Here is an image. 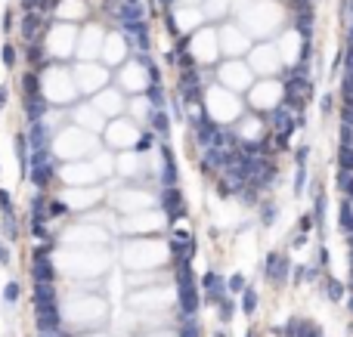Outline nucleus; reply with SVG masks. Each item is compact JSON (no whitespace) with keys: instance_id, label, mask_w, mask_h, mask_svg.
Segmentation results:
<instances>
[{"instance_id":"1","label":"nucleus","mask_w":353,"mask_h":337,"mask_svg":"<svg viewBox=\"0 0 353 337\" xmlns=\"http://www.w3.org/2000/svg\"><path fill=\"white\" fill-rule=\"evenodd\" d=\"M31 183H35L37 189H47L50 183H53V176H56V161H53V155H50V149H40L35 152V158H31Z\"/></svg>"},{"instance_id":"2","label":"nucleus","mask_w":353,"mask_h":337,"mask_svg":"<svg viewBox=\"0 0 353 337\" xmlns=\"http://www.w3.org/2000/svg\"><path fill=\"white\" fill-rule=\"evenodd\" d=\"M176 282H180V309L186 316H192L198 309L201 297H198V288H195V282H192V275L186 272V260H183L180 269H176Z\"/></svg>"},{"instance_id":"3","label":"nucleus","mask_w":353,"mask_h":337,"mask_svg":"<svg viewBox=\"0 0 353 337\" xmlns=\"http://www.w3.org/2000/svg\"><path fill=\"white\" fill-rule=\"evenodd\" d=\"M291 263H288V257L285 254H279V251H270V254H266V260H264V269H260V272H264V279H270L273 285H285L288 282V275H291Z\"/></svg>"},{"instance_id":"4","label":"nucleus","mask_w":353,"mask_h":337,"mask_svg":"<svg viewBox=\"0 0 353 337\" xmlns=\"http://www.w3.org/2000/svg\"><path fill=\"white\" fill-rule=\"evenodd\" d=\"M28 133H16L13 139V149H16V158H19V176H28L31 173V158H28Z\"/></svg>"},{"instance_id":"5","label":"nucleus","mask_w":353,"mask_h":337,"mask_svg":"<svg viewBox=\"0 0 353 337\" xmlns=\"http://www.w3.org/2000/svg\"><path fill=\"white\" fill-rule=\"evenodd\" d=\"M59 325H62V319H59V309L56 306L37 309V331L40 334H53V331H59Z\"/></svg>"},{"instance_id":"6","label":"nucleus","mask_w":353,"mask_h":337,"mask_svg":"<svg viewBox=\"0 0 353 337\" xmlns=\"http://www.w3.org/2000/svg\"><path fill=\"white\" fill-rule=\"evenodd\" d=\"M142 19H146L142 3H124V0H118V22L121 25H133V22H142Z\"/></svg>"},{"instance_id":"7","label":"nucleus","mask_w":353,"mask_h":337,"mask_svg":"<svg viewBox=\"0 0 353 337\" xmlns=\"http://www.w3.org/2000/svg\"><path fill=\"white\" fill-rule=\"evenodd\" d=\"M35 306L37 309L56 306V288H53V282H35Z\"/></svg>"},{"instance_id":"8","label":"nucleus","mask_w":353,"mask_h":337,"mask_svg":"<svg viewBox=\"0 0 353 337\" xmlns=\"http://www.w3.org/2000/svg\"><path fill=\"white\" fill-rule=\"evenodd\" d=\"M28 139L35 142V152H40V149H50V127H44V121H35L31 124V133H28Z\"/></svg>"},{"instance_id":"9","label":"nucleus","mask_w":353,"mask_h":337,"mask_svg":"<svg viewBox=\"0 0 353 337\" xmlns=\"http://www.w3.org/2000/svg\"><path fill=\"white\" fill-rule=\"evenodd\" d=\"M50 108V102L44 96H31V99H25V112H28V121L35 124V121H44V112Z\"/></svg>"},{"instance_id":"10","label":"nucleus","mask_w":353,"mask_h":337,"mask_svg":"<svg viewBox=\"0 0 353 337\" xmlns=\"http://www.w3.org/2000/svg\"><path fill=\"white\" fill-rule=\"evenodd\" d=\"M322 291H325V297H329L332 303H341L344 294H347V288H344L335 275H325V279H322Z\"/></svg>"},{"instance_id":"11","label":"nucleus","mask_w":353,"mask_h":337,"mask_svg":"<svg viewBox=\"0 0 353 337\" xmlns=\"http://www.w3.org/2000/svg\"><path fill=\"white\" fill-rule=\"evenodd\" d=\"M164 207H167V217H180V210H183V201H180V192H176V186L171 189H164Z\"/></svg>"},{"instance_id":"12","label":"nucleus","mask_w":353,"mask_h":337,"mask_svg":"<svg viewBox=\"0 0 353 337\" xmlns=\"http://www.w3.org/2000/svg\"><path fill=\"white\" fill-rule=\"evenodd\" d=\"M40 28H44L40 16H37V13H25V19H22V37H25V40H31Z\"/></svg>"},{"instance_id":"13","label":"nucleus","mask_w":353,"mask_h":337,"mask_svg":"<svg viewBox=\"0 0 353 337\" xmlns=\"http://www.w3.org/2000/svg\"><path fill=\"white\" fill-rule=\"evenodd\" d=\"M335 183H338V192H341V195L353 201V173H350V170H338Z\"/></svg>"},{"instance_id":"14","label":"nucleus","mask_w":353,"mask_h":337,"mask_svg":"<svg viewBox=\"0 0 353 337\" xmlns=\"http://www.w3.org/2000/svg\"><path fill=\"white\" fill-rule=\"evenodd\" d=\"M161 183L167 189L176 186V164H174V158H171V152L164 149V173H161Z\"/></svg>"},{"instance_id":"15","label":"nucleus","mask_w":353,"mask_h":337,"mask_svg":"<svg viewBox=\"0 0 353 337\" xmlns=\"http://www.w3.org/2000/svg\"><path fill=\"white\" fill-rule=\"evenodd\" d=\"M260 226H273L276 223V217H279V207L273 204V201H260Z\"/></svg>"},{"instance_id":"16","label":"nucleus","mask_w":353,"mask_h":337,"mask_svg":"<svg viewBox=\"0 0 353 337\" xmlns=\"http://www.w3.org/2000/svg\"><path fill=\"white\" fill-rule=\"evenodd\" d=\"M35 282H53V266H50V260H35Z\"/></svg>"},{"instance_id":"17","label":"nucleus","mask_w":353,"mask_h":337,"mask_svg":"<svg viewBox=\"0 0 353 337\" xmlns=\"http://www.w3.org/2000/svg\"><path fill=\"white\" fill-rule=\"evenodd\" d=\"M254 309H257V291L254 288H245V291H242V313L254 316Z\"/></svg>"},{"instance_id":"18","label":"nucleus","mask_w":353,"mask_h":337,"mask_svg":"<svg viewBox=\"0 0 353 337\" xmlns=\"http://www.w3.org/2000/svg\"><path fill=\"white\" fill-rule=\"evenodd\" d=\"M338 170L353 173V146H338Z\"/></svg>"},{"instance_id":"19","label":"nucleus","mask_w":353,"mask_h":337,"mask_svg":"<svg viewBox=\"0 0 353 337\" xmlns=\"http://www.w3.org/2000/svg\"><path fill=\"white\" fill-rule=\"evenodd\" d=\"M19 297H22V285H19V282H6V288H3V300L13 306V303H19Z\"/></svg>"},{"instance_id":"20","label":"nucleus","mask_w":353,"mask_h":337,"mask_svg":"<svg viewBox=\"0 0 353 337\" xmlns=\"http://www.w3.org/2000/svg\"><path fill=\"white\" fill-rule=\"evenodd\" d=\"M307 186V164H298V170H294V195H300Z\"/></svg>"},{"instance_id":"21","label":"nucleus","mask_w":353,"mask_h":337,"mask_svg":"<svg viewBox=\"0 0 353 337\" xmlns=\"http://www.w3.org/2000/svg\"><path fill=\"white\" fill-rule=\"evenodd\" d=\"M217 306H220V319H223V322H229V319H232V313H235V303H232V297L220 300Z\"/></svg>"},{"instance_id":"22","label":"nucleus","mask_w":353,"mask_h":337,"mask_svg":"<svg viewBox=\"0 0 353 337\" xmlns=\"http://www.w3.org/2000/svg\"><path fill=\"white\" fill-rule=\"evenodd\" d=\"M3 232H6V238H16V235H19V229H16V217H13V214H3Z\"/></svg>"},{"instance_id":"23","label":"nucleus","mask_w":353,"mask_h":337,"mask_svg":"<svg viewBox=\"0 0 353 337\" xmlns=\"http://www.w3.org/2000/svg\"><path fill=\"white\" fill-rule=\"evenodd\" d=\"M344 74H347V78H353V44L344 47Z\"/></svg>"},{"instance_id":"24","label":"nucleus","mask_w":353,"mask_h":337,"mask_svg":"<svg viewBox=\"0 0 353 337\" xmlns=\"http://www.w3.org/2000/svg\"><path fill=\"white\" fill-rule=\"evenodd\" d=\"M239 291H245V275L235 272V275H229V294H239Z\"/></svg>"},{"instance_id":"25","label":"nucleus","mask_w":353,"mask_h":337,"mask_svg":"<svg viewBox=\"0 0 353 337\" xmlns=\"http://www.w3.org/2000/svg\"><path fill=\"white\" fill-rule=\"evenodd\" d=\"M146 96L152 99V105H155V108H161V102H164V96H161V87H158V84H152V87L146 90Z\"/></svg>"},{"instance_id":"26","label":"nucleus","mask_w":353,"mask_h":337,"mask_svg":"<svg viewBox=\"0 0 353 337\" xmlns=\"http://www.w3.org/2000/svg\"><path fill=\"white\" fill-rule=\"evenodd\" d=\"M313 226H316V217L313 214H304V217H300V220H298V232H310V229H313Z\"/></svg>"},{"instance_id":"27","label":"nucleus","mask_w":353,"mask_h":337,"mask_svg":"<svg viewBox=\"0 0 353 337\" xmlns=\"http://www.w3.org/2000/svg\"><path fill=\"white\" fill-rule=\"evenodd\" d=\"M152 121H155V127L161 130V133H167V127H171V121H167V115L161 112V108H158V112L152 115Z\"/></svg>"},{"instance_id":"28","label":"nucleus","mask_w":353,"mask_h":337,"mask_svg":"<svg viewBox=\"0 0 353 337\" xmlns=\"http://www.w3.org/2000/svg\"><path fill=\"white\" fill-rule=\"evenodd\" d=\"M3 62H6V68L16 65V47L13 44H3Z\"/></svg>"},{"instance_id":"29","label":"nucleus","mask_w":353,"mask_h":337,"mask_svg":"<svg viewBox=\"0 0 353 337\" xmlns=\"http://www.w3.org/2000/svg\"><path fill=\"white\" fill-rule=\"evenodd\" d=\"M319 108H322V115H329L332 108H335V93H325L322 102H319Z\"/></svg>"},{"instance_id":"30","label":"nucleus","mask_w":353,"mask_h":337,"mask_svg":"<svg viewBox=\"0 0 353 337\" xmlns=\"http://www.w3.org/2000/svg\"><path fill=\"white\" fill-rule=\"evenodd\" d=\"M307 158H310V146L304 142V146H300L298 152H294V161H298V164H307Z\"/></svg>"},{"instance_id":"31","label":"nucleus","mask_w":353,"mask_h":337,"mask_svg":"<svg viewBox=\"0 0 353 337\" xmlns=\"http://www.w3.org/2000/svg\"><path fill=\"white\" fill-rule=\"evenodd\" d=\"M31 232H35V238H47V226L40 220H31Z\"/></svg>"},{"instance_id":"32","label":"nucleus","mask_w":353,"mask_h":337,"mask_svg":"<svg viewBox=\"0 0 353 337\" xmlns=\"http://www.w3.org/2000/svg\"><path fill=\"white\" fill-rule=\"evenodd\" d=\"M137 149L140 152H149V149H152V133H142L140 142H137Z\"/></svg>"},{"instance_id":"33","label":"nucleus","mask_w":353,"mask_h":337,"mask_svg":"<svg viewBox=\"0 0 353 337\" xmlns=\"http://www.w3.org/2000/svg\"><path fill=\"white\" fill-rule=\"evenodd\" d=\"M329 248H325V244H319V266H322V269H329Z\"/></svg>"},{"instance_id":"34","label":"nucleus","mask_w":353,"mask_h":337,"mask_svg":"<svg viewBox=\"0 0 353 337\" xmlns=\"http://www.w3.org/2000/svg\"><path fill=\"white\" fill-rule=\"evenodd\" d=\"M0 207H3V214H13V204H10V192L0 189Z\"/></svg>"},{"instance_id":"35","label":"nucleus","mask_w":353,"mask_h":337,"mask_svg":"<svg viewBox=\"0 0 353 337\" xmlns=\"http://www.w3.org/2000/svg\"><path fill=\"white\" fill-rule=\"evenodd\" d=\"M0 263H3V266L10 263V251H6V244H3V241H0Z\"/></svg>"},{"instance_id":"36","label":"nucleus","mask_w":353,"mask_h":337,"mask_svg":"<svg viewBox=\"0 0 353 337\" xmlns=\"http://www.w3.org/2000/svg\"><path fill=\"white\" fill-rule=\"evenodd\" d=\"M3 28H6V31L13 28V13H6V16H3Z\"/></svg>"},{"instance_id":"37","label":"nucleus","mask_w":353,"mask_h":337,"mask_svg":"<svg viewBox=\"0 0 353 337\" xmlns=\"http://www.w3.org/2000/svg\"><path fill=\"white\" fill-rule=\"evenodd\" d=\"M6 105V87H0V108Z\"/></svg>"},{"instance_id":"38","label":"nucleus","mask_w":353,"mask_h":337,"mask_svg":"<svg viewBox=\"0 0 353 337\" xmlns=\"http://www.w3.org/2000/svg\"><path fill=\"white\" fill-rule=\"evenodd\" d=\"M347 44H353V22H350V28H347Z\"/></svg>"},{"instance_id":"39","label":"nucleus","mask_w":353,"mask_h":337,"mask_svg":"<svg viewBox=\"0 0 353 337\" xmlns=\"http://www.w3.org/2000/svg\"><path fill=\"white\" fill-rule=\"evenodd\" d=\"M40 337H65V334H59V331H53V334H40Z\"/></svg>"},{"instance_id":"40","label":"nucleus","mask_w":353,"mask_h":337,"mask_svg":"<svg viewBox=\"0 0 353 337\" xmlns=\"http://www.w3.org/2000/svg\"><path fill=\"white\" fill-rule=\"evenodd\" d=\"M161 6H174V0H161Z\"/></svg>"},{"instance_id":"41","label":"nucleus","mask_w":353,"mask_h":337,"mask_svg":"<svg viewBox=\"0 0 353 337\" xmlns=\"http://www.w3.org/2000/svg\"><path fill=\"white\" fill-rule=\"evenodd\" d=\"M350 22H353V0H350Z\"/></svg>"},{"instance_id":"42","label":"nucleus","mask_w":353,"mask_h":337,"mask_svg":"<svg viewBox=\"0 0 353 337\" xmlns=\"http://www.w3.org/2000/svg\"><path fill=\"white\" fill-rule=\"evenodd\" d=\"M245 337H254V331H248V334H245Z\"/></svg>"},{"instance_id":"43","label":"nucleus","mask_w":353,"mask_h":337,"mask_svg":"<svg viewBox=\"0 0 353 337\" xmlns=\"http://www.w3.org/2000/svg\"><path fill=\"white\" fill-rule=\"evenodd\" d=\"M214 337H226V334H223V331H220V334H214Z\"/></svg>"}]
</instances>
